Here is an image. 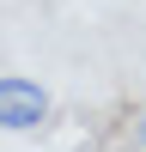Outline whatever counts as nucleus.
Masks as SVG:
<instances>
[{
  "label": "nucleus",
  "mask_w": 146,
  "mask_h": 152,
  "mask_svg": "<svg viewBox=\"0 0 146 152\" xmlns=\"http://www.w3.org/2000/svg\"><path fill=\"white\" fill-rule=\"evenodd\" d=\"M49 110H55V97H49L43 79H31V73H0V128H6V134L43 128Z\"/></svg>",
  "instance_id": "nucleus-1"
},
{
  "label": "nucleus",
  "mask_w": 146,
  "mask_h": 152,
  "mask_svg": "<svg viewBox=\"0 0 146 152\" xmlns=\"http://www.w3.org/2000/svg\"><path fill=\"white\" fill-rule=\"evenodd\" d=\"M134 140H140V152H146V110L134 116Z\"/></svg>",
  "instance_id": "nucleus-2"
}]
</instances>
